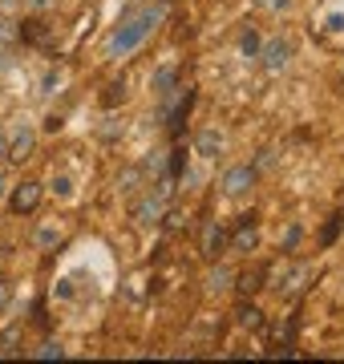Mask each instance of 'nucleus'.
I'll return each mask as SVG.
<instances>
[{"mask_svg": "<svg viewBox=\"0 0 344 364\" xmlns=\"http://www.w3.org/2000/svg\"><path fill=\"white\" fill-rule=\"evenodd\" d=\"M163 8H146V13H138V17H130L126 25H117L114 37L106 41V57H126V53H134L142 41H146L158 25H163Z\"/></svg>", "mask_w": 344, "mask_h": 364, "instance_id": "obj_1", "label": "nucleus"}, {"mask_svg": "<svg viewBox=\"0 0 344 364\" xmlns=\"http://www.w3.org/2000/svg\"><path fill=\"white\" fill-rule=\"evenodd\" d=\"M255 243H260V223H255V215H239L235 235H231V247L239 251V255H251Z\"/></svg>", "mask_w": 344, "mask_h": 364, "instance_id": "obj_2", "label": "nucleus"}, {"mask_svg": "<svg viewBox=\"0 0 344 364\" xmlns=\"http://www.w3.org/2000/svg\"><path fill=\"white\" fill-rule=\"evenodd\" d=\"M37 202H41V182H20V186H13L8 211H13V215H33Z\"/></svg>", "mask_w": 344, "mask_h": 364, "instance_id": "obj_3", "label": "nucleus"}, {"mask_svg": "<svg viewBox=\"0 0 344 364\" xmlns=\"http://www.w3.org/2000/svg\"><path fill=\"white\" fill-rule=\"evenodd\" d=\"M255 186V166H231L227 174H223V195H231V199H239V195H247Z\"/></svg>", "mask_w": 344, "mask_h": 364, "instance_id": "obj_4", "label": "nucleus"}, {"mask_svg": "<svg viewBox=\"0 0 344 364\" xmlns=\"http://www.w3.org/2000/svg\"><path fill=\"white\" fill-rule=\"evenodd\" d=\"M260 57H263V65H267V73H284L288 61H292V45H288L284 37H272V41L260 49Z\"/></svg>", "mask_w": 344, "mask_h": 364, "instance_id": "obj_5", "label": "nucleus"}, {"mask_svg": "<svg viewBox=\"0 0 344 364\" xmlns=\"http://www.w3.org/2000/svg\"><path fill=\"white\" fill-rule=\"evenodd\" d=\"M33 146H37V130H29V126H17L13 130V138H8V162H25V158H33Z\"/></svg>", "mask_w": 344, "mask_h": 364, "instance_id": "obj_6", "label": "nucleus"}, {"mask_svg": "<svg viewBox=\"0 0 344 364\" xmlns=\"http://www.w3.org/2000/svg\"><path fill=\"white\" fill-rule=\"evenodd\" d=\"M134 219L142 223V227H158L166 219V199L163 195H150V199H142L138 207H134Z\"/></svg>", "mask_w": 344, "mask_h": 364, "instance_id": "obj_7", "label": "nucleus"}, {"mask_svg": "<svg viewBox=\"0 0 344 364\" xmlns=\"http://www.w3.org/2000/svg\"><path fill=\"white\" fill-rule=\"evenodd\" d=\"M223 247H227V227H223L219 219H211V223L203 227V247L198 251H203V259H215Z\"/></svg>", "mask_w": 344, "mask_h": 364, "instance_id": "obj_8", "label": "nucleus"}, {"mask_svg": "<svg viewBox=\"0 0 344 364\" xmlns=\"http://www.w3.org/2000/svg\"><path fill=\"white\" fill-rule=\"evenodd\" d=\"M235 324H239V328H247V332H263V324H267V320H263V308H260V304L243 299V304L235 308Z\"/></svg>", "mask_w": 344, "mask_h": 364, "instance_id": "obj_9", "label": "nucleus"}, {"mask_svg": "<svg viewBox=\"0 0 344 364\" xmlns=\"http://www.w3.org/2000/svg\"><path fill=\"white\" fill-rule=\"evenodd\" d=\"M219 150H223V134L215 130V126L195 134V154L198 158H219Z\"/></svg>", "mask_w": 344, "mask_h": 364, "instance_id": "obj_10", "label": "nucleus"}, {"mask_svg": "<svg viewBox=\"0 0 344 364\" xmlns=\"http://www.w3.org/2000/svg\"><path fill=\"white\" fill-rule=\"evenodd\" d=\"M191 105H195V89L186 85L179 93V101H174V110H170V134L174 138H182V122H186V114H191Z\"/></svg>", "mask_w": 344, "mask_h": 364, "instance_id": "obj_11", "label": "nucleus"}, {"mask_svg": "<svg viewBox=\"0 0 344 364\" xmlns=\"http://www.w3.org/2000/svg\"><path fill=\"white\" fill-rule=\"evenodd\" d=\"M279 275H284V271H279ZM308 275H312V267L308 264H300V267H292V275H284V283H276L279 292H284V296H300V292H304V287H308Z\"/></svg>", "mask_w": 344, "mask_h": 364, "instance_id": "obj_12", "label": "nucleus"}, {"mask_svg": "<svg viewBox=\"0 0 344 364\" xmlns=\"http://www.w3.org/2000/svg\"><path fill=\"white\" fill-rule=\"evenodd\" d=\"M174 89H179V69L174 65L154 69V93L158 98H174Z\"/></svg>", "mask_w": 344, "mask_h": 364, "instance_id": "obj_13", "label": "nucleus"}, {"mask_svg": "<svg viewBox=\"0 0 344 364\" xmlns=\"http://www.w3.org/2000/svg\"><path fill=\"white\" fill-rule=\"evenodd\" d=\"M17 33L25 37V41H33V45H49V41H53V33L45 29V25H41V20H25Z\"/></svg>", "mask_w": 344, "mask_h": 364, "instance_id": "obj_14", "label": "nucleus"}, {"mask_svg": "<svg viewBox=\"0 0 344 364\" xmlns=\"http://www.w3.org/2000/svg\"><path fill=\"white\" fill-rule=\"evenodd\" d=\"M231 280H235V275H231V271H227L223 264H219V267H211V271H207V292H211V296H215V292H227V287H231Z\"/></svg>", "mask_w": 344, "mask_h": 364, "instance_id": "obj_15", "label": "nucleus"}, {"mask_svg": "<svg viewBox=\"0 0 344 364\" xmlns=\"http://www.w3.org/2000/svg\"><path fill=\"white\" fill-rule=\"evenodd\" d=\"M263 283H267V267H251V271H243V275H239V283H235V287H239V292H255V287H263Z\"/></svg>", "mask_w": 344, "mask_h": 364, "instance_id": "obj_16", "label": "nucleus"}, {"mask_svg": "<svg viewBox=\"0 0 344 364\" xmlns=\"http://www.w3.org/2000/svg\"><path fill=\"white\" fill-rule=\"evenodd\" d=\"M260 49H263L260 33H255V29H243V37H239V53H243L247 61H255V57H260Z\"/></svg>", "mask_w": 344, "mask_h": 364, "instance_id": "obj_17", "label": "nucleus"}, {"mask_svg": "<svg viewBox=\"0 0 344 364\" xmlns=\"http://www.w3.org/2000/svg\"><path fill=\"white\" fill-rule=\"evenodd\" d=\"M20 352V324H13L8 332H0V356H17Z\"/></svg>", "mask_w": 344, "mask_h": 364, "instance_id": "obj_18", "label": "nucleus"}, {"mask_svg": "<svg viewBox=\"0 0 344 364\" xmlns=\"http://www.w3.org/2000/svg\"><path fill=\"white\" fill-rule=\"evenodd\" d=\"M340 227H344V219H340V215L328 219L324 231H320V247H332V243H336V235H340Z\"/></svg>", "mask_w": 344, "mask_h": 364, "instance_id": "obj_19", "label": "nucleus"}, {"mask_svg": "<svg viewBox=\"0 0 344 364\" xmlns=\"http://www.w3.org/2000/svg\"><path fill=\"white\" fill-rule=\"evenodd\" d=\"M33 356H37V360H61V356H65V348L57 344V340H45V344L37 348Z\"/></svg>", "mask_w": 344, "mask_h": 364, "instance_id": "obj_20", "label": "nucleus"}, {"mask_svg": "<svg viewBox=\"0 0 344 364\" xmlns=\"http://www.w3.org/2000/svg\"><path fill=\"white\" fill-rule=\"evenodd\" d=\"M182 174H186V150L174 146L170 150V178H182Z\"/></svg>", "mask_w": 344, "mask_h": 364, "instance_id": "obj_21", "label": "nucleus"}, {"mask_svg": "<svg viewBox=\"0 0 344 364\" xmlns=\"http://www.w3.org/2000/svg\"><path fill=\"white\" fill-rule=\"evenodd\" d=\"M57 243H61V235H57V227H41V231H37V247H57Z\"/></svg>", "mask_w": 344, "mask_h": 364, "instance_id": "obj_22", "label": "nucleus"}, {"mask_svg": "<svg viewBox=\"0 0 344 364\" xmlns=\"http://www.w3.org/2000/svg\"><path fill=\"white\" fill-rule=\"evenodd\" d=\"M57 89H61V73H57V69H49V73H45V82H41V93L49 98V93H57Z\"/></svg>", "mask_w": 344, "mask_h": 364, "instance_id": "obj_23", "label": "nucleus"}, {"mask_svg": "<svg viewBox=\"0 0 344 364\" xmlns=\"http://www.w3.org/2000/svg\"><path fill=\"white\" fill-rule=\"evenodd\" d=\"M117 98H126V85H122V82H114V85H110V93H106L101 101H106V105H117Z\"/></svg>", "mask_w": 344, "mask_h": 364, "instance_id": "obj_24", "label": "nucleus"}, {"mask_svg": "<svg viewBox=\"0 0 344 364\" xmlns=\"http://www.w3.org/2000/svg\"><path fill=\"white\" fill-rule=\"evenodd\" d=\"M53 195L69 199V195H73V182H69V178H53Z\"/></svg>", "mask_w": 344, "mask_h": 364, "instance_id": "obj_25", "label": "nucleus"}, {"mask_svg": "<svg viewBox=\"0 0 344 364\" xmlns=\"http://www.w3.org/2000/svg\"><path fill=\"white\" fill-rule=\"evenodd\" d=\"M295 243H300V227H295V223H292V227L284 231V251H292Z\"/></svg>", "mask_w": 344, "mask_h": 364, "instance_id": "obj_26", "label": "nucleus"}, {"mask_svg": "<svg viewBox=\"0 0 344 364\" xmlns=\"http://www.w3.org/2000/svg\"><path fill=\"white\" fill-rule=\"evenodd\" d=\"M25 4H29V8H37V13H45V8H53V4H57V0H25Z\"/></svg>", "mask_w": 344, "mask_h": 364, "instance_id": "obj_27", "label": "nucleus"}, {"mask_svg": "<svg viewBox=\"0 0 344 364\" xmlns=\"http://www.w3.org/2000/svg\"><path fill=\"white\" fill-rule=\"evenodd\" d=\"M4 304H8V283L0 280V308H4Z\"/></svg>", "mask_w": 344, "mask_h": 364, "instance_id": "obj_28", "label": "nucleus"}, {"mask_svg": "<svg viewBox=\"0 0 344 364\" xmlns=\"http://www.w3.org/2000/svg\"><path fill=\"white\" fill-rule=\"evenodd\" d=\"M4 154H8V134L0 130V158H4Z\"/></svg>", "mask_w": 344, "mask_h": 364, "instance_id": "obj_29", "label": "nucleus"}, {"mask_svg": "<svg viewBox=\"0 0 344 364\" xmlns=\"http://www.w3.org/2000/svg\"><path fill=\"white\" fill-rule=\"evenodd\" d=\"M0 195H4V182H0Z\"/></svg>", "mask_w": 344, "mask_h": 364, "instance_id": "obj_30", "label": "nucleus"}, {"mask_svg": "<svg viewBox=\"0 0 344 364\" xmlns=\"http://www.w3.org/2000/svg\"><path fill=\"white\" fill-rule=\"evenodd\" d=\"M340 219H344V211H340Z\"/></svg>", "mask_w": 344, "mask_h": 364, "instance_id": "obj_31", "label": "nucleus"}]
</instances>
